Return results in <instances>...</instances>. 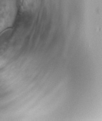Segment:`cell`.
<instances>
[{
    "instance_id": "1",
    "label": "cell",
    "mask_w": 102,
    "mask_h": 121,
    "mask_svg": "<svg viewBox=\"0 0 102 121\" xmlns=\"http://www.w3.org/2000/svg\"><path fill=\"white\" fill-rule=\"evenodd\" d=\"M22 4L24 6H31L33 4H34V3L35 2V0H22Z\"/></svg>"
}]
</instances>
